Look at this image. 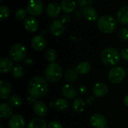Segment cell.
<instances>
[{
	"mask_svg": "<svg viewBox=\"0 0 128 128\" xmlns=\"http://www.w3.org/2000/svg\"><path fill=\"white\" fill-rule=\"evenodd\" d=\"M13 114V106L10 104L2 103L0 104V117L3 119L11 117Z\"/></svg>",
	"mask_w": 128,
	"mask_h": 128,
	"instance_id": "20",
	"label": "cell"
},
{
	"mask_svg": "<svg viewBox=\"0 0 128 128\" xmlns=\"http://www.w3.org/2000/svg\"><path fill=\"white\" fill-rule=\"evenodd\" d=\"M60 6L65 14H70L76 10V3L74 0H62Z\"/></svg>",
	"mask_w": 128,
	"mask_h": 128,
	"instance_id": "19",
	"label": "cell"
},
{
	"mask_svg": "<svg viewBox=\"0 0 128 128\" xmlns=\"http://www.w3.org/2000/svg\"><path fill=\"white\" fill-rule=\"evenodd\" d=\"M43 2L41 0H30L26 6L28 14L32 16H39L43 12Z\"/></svg>",
	"mask_w": 128,
	"mask_h": 128,
	"instance_id": "7",
	"label": "cell"
},
{
	"mask_svg": "<svg viewBox=\"0 0 128 128\" xmlns=\"http://www.w3.org/2000/svg\"><path fill=\"white\" fill-rule=\"evenodd\" d=\"M62 93L63 96L69 100L75 99L78 94V90L71 84H65L62 88Z\"/></svg>",
	"mask_w": 128,
	"mask_h": 128,
	"instance_id": "13",
	"label": "cell"
},
{
	"mask_svg": "<svg viewBox=\"0 0 128 128\" xmlns=\"http://www.w3.org/2000/svg\"><path fill=\"white\" fill-rule=\"evenodd\" d=\"M47 128H64L62 124L57 122V121H52L50 122L48 125H47Z\"/></svg>",
	"mask_w": 128,
	"mask_h": 128,
	"instance_id": "35",
	"label": "cell"
},
{
	"mask_svg": "<svg viewBox=\"0 0 128 128\" xmlns=\"http://www.w3.org/2000/svg\"><path fill=\"white\" fill-rule=\"evenodd\" d=\"M91 69H92V66L90 63L86 61L80 62L75 68V70L77 72V74L80 75H86L88 74Z\"/></svg>",
	"mask_w": 128,
	"mask_h": 128,
	"instance_id": "24",
	"label": "cell"
},
{
	"mask_svg": "<svg viewBox=\"0 0 128 128\" xmlns=\"http://www.w3.org/2000/svg\"><path fill=\"white\" fill-rule=\"evenodd\" d=\"M98 29L104 34H110L115 32L118 27V20L110 15H104L97 20Z\"/></svg>",
	"mask_w": 128,
	"mask_h": 128,
	"instance_id": "3",
	"label": "cell"
},
{
	"mask_svg": "<svg viewBox=\"0 0 128 128\" xmlns=\"http://www.w3.org/2000/svg\"><path fill=\"white\" fill-rule=\"evenodd\" d=\"M109 92L108 86L104 82H97L92 88V94L95 98L105 97Z\"/></svg>",
	"mask_w": 128,
	"mask_h": 128,
	"instance_id": "10",
	"label": "cell"
},
{
	"mask_svg": "<svg viewBox=\"0 0 128 128\" xmlns=\"http://www.w3.org/2000/svg\"><path fill=\"white\" fill-rule=\"evenodd\" d=\"M0 128H3V127H2V126L1 125V126H0Z\"/></svg>",
	"mask_w": 128,
	"mask_h": 128,
	"instance_id": "42",
	"label": "cell"
},
{
	"mask_svg": "<svg viewBox=\"0 0 128 128\" xmlns=\"http://www.w3.org/2000/svg\"><path fill=\"white\" fill-rule=\"evenodd\" d=\"M123 102H124V104L126 106H128V95H126V96L124 98V99H123Z\"/></svg>",
	"mask_w": 128,
	"mask_h": 128,
	"instance_id": "41",
	"label": "cell"
},
{
	"mask_svg": "<svg viewBox=\"0 0 128 128\" xmlns=\"http://www.w3.org/2000/svg\"><path fill=\"white\" fill-rule=\"evenodd\" d=\"M64 78L67 81L70 82H76V80L79 79V76L77 72L76 71L75 68H68L65 71Z\"/></svg>",
	"mask_w": 128,
	"mask_h": 128,
	"instance_id": "27",
	"label": "cell"
},
{
	"mask_svg": "<svg viewBox=\"0 0 128 128\" xmlns=\"http://www.w3.org/2000/svg\"><path fill=\"white\" fill-rule=\"evenodd\" d=\"M33 111L36 116L42 118L46 116L48 113V107L44 102L41 100H37L33 104Z\"/></svg>",
	"mask_w": 128,
	"mask_h": 128,
	"instance_id": "14",
	"label": "cell"
},
{
	"mask_svg": "<svg viewBox=\"0 0 128 128\" xmlns=\"http://www.w3.org/2000/svg\"><path fill=\"white\" fill-rule=\"evenodd\" d=\"M73 110L76 113H81L84 112L86 108V102L81 98H76L74 99L72 104Z\"/></svg>",
	"mask_w": 128,
	"mask_h": 128,
	"instance_id": "25",
	"label": "cell"
},
{
	"mask_svg": "<svg viewBox=\"0 0 128 128\" xmlns=\"http://www.w3.org/2000/svg\"><path fill=\"white\" fill-rule=\"evenodd\" d=\"M47 124L42 118H33L28 124L27 128H47Z\"/></svg>",
	"mask_w": 128,
	"mask_h": 128,
	"instance_id": "26",
	"label": "cell"
},
{
	"mask_svg": "<svg viewBox=\"0 0 128 128\" xmlns=\"http://www.w3.org/2000/svg\"><path fill=\"white\" fill-rule=\"evenodd\" d=\"M50 31L53 35L56 37H59L64 34L65 32V26L61 21V20L55 19L50 24Z\"/></svg>",
	"mask_w": 128,
	"mask_h": 128,
	"instance_id": "9",
	"label": "cell"
},
{
	"mask_svg": "<svg viewBox=\"0 0 128 128\" xmlns=\"http://www.w3.org/2000/svg\"><path fill=\"white\" fill-rule=\"evenodd\" d=\"M116 17L120 24L123 26H128V5L122 7L118 10Z\"/></svg>",
	"mask_w": 128,
	"mask_h": 128,
	"instance_id": "18",
	"label": "cell"
},
{
	"mask_svg": "<svg viewBox=\"0 0 128 128\" xmlns=\"http://www.w3.org/2000/svg\"><path fill=\"white\" fill-rule=\"evenodd\" d=\"M27 102H28V104H34L35 103V100H34V98H33L32 97H28V98H27Z\"/></svg>",
	"mask_w": 128,
	"mask_h": 128,
	"instance_id": "40",
	"label": "cell"
},
{
	"mask_svg": "<svg viewBox=\"0 0 128 128\" xmlns=\"http://www.w3.org/2000/svg\"><path fill=\"white\" fill-rule=\"evenodd\" d=\"M70 19H71L70 16V15H68V14H64V15H63V16H62V18H61V21H62L64 24H65V23L69 22L70 21Z\"/></svg>",
	"mask_w": 128,
	"mask_h": 128,
	"instance_id": "39",
	"label": "cell"
},
{
	"mask_svg": "<svg viewBox=\"0 0 128 128\" xmlns=\"http://www.w3.org/2000/svg\"><path fill=\"white\" fill-rule=\"evenodd\" d=\"M126 76V71L124 68L120 66H115L112 68L108 73V80L112 84L121 83Z\"/></svg>",
	"mask_w": 128,
	"mask_h": 128,
	"instance_id": "6",
	"label": "cell"
},
{
	"mask_svg": "<svg viewBox=\"0 0 128 128\" xmlns=\"http://www.w3.org/2000/svg\"><path fill=\"white\" fill-rule=\"evenodd\" d=\"M53 106L58 112H65L69 108V103L65 98H58L55 100Z\"/></svg>",
	"mask_w": 128,
	"mask_h": 128,
	"instance_id": "23",
	"label": "cell"
},
{
	"mask_svg": "<svg viewBox=\"0 0 128 128\" xmlns=\"http://www.w3.org/2000/svg\"><path fill=\"white\" fill-rule=\"evenodd\" d=\"M61 10V6L58 4H57L56 2H51L47 5L46 12L48 16L52 19H56L60 15Z\"/></svg>",
	"mask_w": 128,
	"mask_h": 128,
	"instance_id": "17",
	"label": "cell"
},
{
	"mask_svg": "<svg viewBox=\"0 0 128 128\" xmlns=\"http://www.w3.org/2000/svg\"><path fill=\"white\" fill-rule=\"evenodd\" d=\"M78 93L80 94H81V95H84V94H86L87 92H88V88H87V86H84V85H82V86H80L79 88H78Z\"/></svg>",
	"mask_w": 128,
	"mask_h": 128,
	"instance_id": "36",
	"label": "cell"
},
{
	"mask_svg": "<svg viewBox=\"0 0 128 128\" xmlns=\"http://www.w3.org/2000/svg\"><path fill=\"white\" fill-rule=\"evenodd\" d=\"M24 74H25V70L20 65H16L15 67H14L12 70V75L16 79L22 78L24 76Z\"/></svg>",
	"mask_w": 128,
	"mask_h": 128,
	"instance_id": "30",
	"label": "cell"
},
{
	"mask_svg": "<svg viewBox=\"0 0 128 128\" xmlns=\"http://www.w3.org/2000/svg\"><path fill=\"white\" fill-rule=\"evenodd\" d=\"M82 14H83L84 18L87 20L88 21L92 22V21H95L98 19V13L96 10L91 6L84 8Z\"/></svg>",
	"mask_w": 128,
	"mask_h": 128,
	"instance_id": "22",
	"label": "cell"
},
{
	"mask_svg": "<svg viewBox=\"0 0 128 128\" xmlns=\"http://www.w3.org/2000/svg\"><path fill=\"white\" fill-rule=\"evenodd\" d=\"M94 1V0H76V2L80 6L86 8L90 6L92 4H93Z\"/></svg>",
	"mask_w": 128,
	"mask_h": 128,
	"instance_id": "34",
	"label": "cell"
},
{
	"mask_svg": "<svg viewBox=\"0 0 128 128\" xmlns=\"http://www.w3.org/2000/svg\"><path fill=\"white\" fill-rule=\"evenodd\" d=\"M0 98L2 100L9 98L12 92L11 84L5 80H2L0 81Z\"/></svg>",
	"mask_w": 128,
	"mask_h": 128,
	"instance_id": "12",
	"label": "cell"
},
{
	"mask_svg": "<svg viewBox=\"0 0 128 128\" xmlns=\"http://www.w3.org/2000/svg\"><path fill=\"white\" fill-rule=\"evenodd\" d=\"M27 14H28V12H27L26 9L20 8V9H17L16 11L15 12V16L17 20H22L26 18Z\"/></svg>",
	"mask_w": 128,
	"mask_h": 128,
	"instance_id": "33",
	"label": "cell"
},
{
	"mask_svg": "<svg viewBox=\"0 0 128 128\" xmlns=\"http://www.w3.org/2000/svg\"><path fill=\"white\" fill-rule=\"evenodd\" d=\"M45 58L46 60L50 62V63H54L56 59H57V56L58 54L56 52V51L53 49H50L48 50L46 52H45Z\"/></svg>",
	"mask_w": 128,
	"mask_h": 128,
	"instance_id": "29",
	"label": "cell"
},
{
	"mask_svg": "<svg viewBox=\"0 0 128 128\" xmlns=\"http://www.w3.org/2000/svg\"><path fill=\"white\" fill-rule=\"evenodd\" d=\"M26 48L22 44H14L9 50V56L12 61L16 62H22L26 56Z\"/></svg>",
	"mask_w": 128,
	"mask_h": 128,
	"instance_id": "5",
	"label": "cell"
},
{
	"mask_svg": "<svg viewBox=\"0 0 128 128\" xmlns=\"http://www.w3.org/2000/svg\"><path fill=\"white\" fill-rule=\"evenodd\" d=\"M10 14V10L8 7L5 5H1L0 7V20H7Z\"/></svg>",
	"mask_w": 128,
	"mask_h": 128,
	"instance_id": "31",
	"label": "cell"
},
{
	"mask_svg": "<svg viewBox=\"0 0 128 128\" xmlns=\"http://www.w3.org/2000/svg\"><path fill=\"white\" fill-rule=\"evenodd\" d=\"M14 68L13 62L10 59L3 57L0 59V72L2 74L8 73Z\"/></svg>",
	"mask_w": 128,
	"mask_h": 128,
	"instance_id": "21",
	"label": "cell"
},
{
	"mask_svg": "<svg viewBox=\"0 0 128 128\" xmlns=\"http://www.w3.org/2000/svg\"><path fill=\"white\" fill-rule=\"evenodd\" d=\"M94 103H95V97L94 95L93 96L90 95L86 98V104L88 105L92 106L93 104H94Z\"/></svg>",
	"mask_w": 128,
	"mask_h": 128,
	"instance_id": "37",
	"label": "cell"
},
{
	"mask_svg": "<svg viewBox=\"0 0 128 128\" xmlns=\"http://www.w3.org/2000/svg\"><path fill=\"white\" fill-rule=\"evenodd\" d=\"M38 20L32 16L26 17L24 20V27L29 32H35L38 29Z\"/></svg>",
	"mask_w": 128,
	"mask_h": 128,
	"instance_id": "16",
	"label": "cell"
},
{
	"mask_svg": "<svg viewBox=\"0 0 128 128\" xmlns=\"http://www.w3.org/2000/svg\"><path fill=\"white\" fill-rule=\"evenodd\" d=\"M62 68L58 63H50L45 68L44 76L46 81L51 83L57 82L62 76Z\"/></svg>",
	"mask_w": 128,
	"mask_h": 128,
	"instance_id": "4",
	"label": "cell"
},
{
	"mask_svg": "<svg viewBox=\"0 0 128 128\" xmlns=\"http://www.w3.org/2000/svg\"><path fill=\"white\" fill-rule=\"evenodd\" d=\"M118 38L122 41H128V28L122 27L118 31Z\"/></svg>",
	"mask_w": 128,
	"mask_h": 128,
	"instance_id": "32",
	"label": "cell"
},
{
	"mask_svg": "<svg viewBox=\"0 0 128 128\" xmlns=\"http://www.w3.org/2000/svg\"><path fill=\"white\" fill-rule=\"evenodd\" d=\"M108 128V127H106V128Z\"/></svg>",
	"mask_w": 128,
	"mask_h": 128,
	"instance_id": "43",
	"label": "cell"
},
{
	"mask_svg": "<svg viewBox=\"0 0 128 128\" xmlns=\"http://www.w3.org/2000/svg\"><path fill=\"white\" fill-rule=\"evenodd\" d=\"M25 125H26L25 119L20 114H16L12 116L8 122L9 128H24Z\"/></svg>",
	"mask_w": 128,
	"mask_h": 128,
	"instance_id": "15",
	"label": "cell"
},
{
	"mask_svg": "<svg viewBox=\"0 0 128 128\" xmlns=\"http://www.w3.org/2000/svg\"><path fill=\"white\" fill-rule=\"evenodd\" d=\"M121 56L122 57V58L125 61L128 62V48L123 49L121 51Z\"/></svg>",
	"mask_w": 128,
	"mask_h": 128,
	"instance_id": "38",
	"label": "cell"
},
{
	"mask_svg": "<svg viewBox=\"0 0 128 128\" xmlns=\"http://www.w3.org/2000/svg\"><path fill=\"white\" fill-rule=\"evenodd\" d=\"M32 47L36 51H41L43 50L46 45V40L43 35L38 34L33 37L31 41Z\"/></svg>",
	"mask_w": 128,
	"mask_h": 128,
	"instance_id": "11",
	"label": "cell"
},
{
	"mask_svg": "<svg viewBox=\"0 0 128 128\" xmlns=\"http://www.w3.org/2000/svg\"><path fill=\"white\" fill-rule=\"evenodd\" d=\"M8 102L13 107H15V108L20 107L22 104V98L17 94L10 95L8 98Z\"/></svg>",
	"mask_w": 128,
	"mask_h": 128,
	"instance_id": "28",
	"label": "cell"
},
{
	"mask_svg": "<svg viewBox=\"0 0 128 128\" xmlns=\"http://www.w3.org/2000/svg\"><path fill=\"white\" fill-rule=\"evenodd\" d=\"M121 52L113 47H107L100 53V60L106 66L115 67L120 62Z\"/></svg>",
	"mask_w": 128,
	"mask_h": 128,
	"instance_id": "2",
	"label": "cell"
},
{
	"mask_svg": "<svg viewBox=\"0 0 128 128\" xmlns=\"http://www.w3.org/2000/svg\"><path fill=\"white\" fill-rule=\"evenodd\" d=\"M49 91L48 83L46 79L40 76L32 77L28 83V93L34 99L44 97Z\"/></svg>",
	"mask_w": 128,
	"mask_h": 128,
	"instance_id": "1",
	"label": "cell"
},
{
	"mask_svg": "<svg viewBox=\"0 0 128 128\" xmlns=\"http://www.w3.org/2000/svg\"><path fill=\"white\" fill-rule=\"evenodd\" d=\"M90 124L94 128H105L107 125V121L105 116L100 113H94L90 118Z\"/></svg>",
	"mask_w": 128,
	"mask_h": 128,
	"instance_id": "8",
	"label": "cell"
}]
</instances>
